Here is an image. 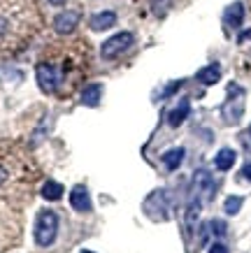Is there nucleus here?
Listing matches in <instances>:
<instances>
[{"label":"nucleus","mask_w":251,"mask_h":253,"mask_svg":"<svg viewBox=\"0 0 251 253\" xmlns=\"http://www.w3.org/2000/svg\"><path fill=\"white\" fill-rule=\"evenodd\" d=\"M33 237L38 246H51L58 237V214L53 209H42L35 216V228Z\"/></svg>","instance_id":"f257e3e1"},{"label":"nucleus","mask_w":251,"mask_h":253,"mask_svg":"<svg viewBox=\"0 0 251 253\" xmlns=\"http://www.w3.org/2000/svg\"><path fill=\"white\" fill-rule=\"evenodd\" d=\"M221 114L226 119V123H237L244 114V91L237 84L228 86V100L221 107Z\"/></svg>","instance_id":"f03ea898"},{"label":"nucleus","mask_w":251,"mask_h":253,"mask_svg":"<svg viewBox=\"0 0 251 253\" xmlns=\"http://www.w3.org/2000/svg\"><path fill=\"white\" fill-rule=\"evenodd\" d=\"M130 46H133V33H116V35H112L109 40H105L102 42V46H100V54H102V58H107V61H114V58H119L121 54H126Z\"/></svg>","instance_id":"7ed1b4c3"},{"label":"nucleus","mask_w":251,"mask_h":253,"mask_svg":"<svg viewBox=\"0 0 251 253\" xmlns=\"http://www.w3.org/2000/svg\"><path fill=\"white\" fill-rule=\"evenodd\" d=\"M35 77H38V84L45 93H56L58 86H61V70L56 68L53 63H38L35 68Z\"/></svg>","instance_id":"20e7f679"},{"label":"nucleus","mask_w":251,"mask_h":253,"mask_svg":"<svg viewBox=\"0 0 251 253\" xmlns=\"http://www.w3.org/2000/svg\"><path fill=\"white\" fill-rule=\"evenodd\" d=\"M145 211L156 221H165L167 218V195L165 191H156L145 200Z\"/></svg>","instance_id":"39448f33"},{"label":"nucleus","mask_w":251,"mask_h":253,"mask_svg":"<svg viewBox=\"0 0 251 253\" xmlns=\"http://www.w3.org/2000/svg\"><path fill=\"white\" fill-rule=\"evenodd\" d=\"M212 191H214V181H212V174L207 169H198L196 176H193V195H207L212 198Z\"/></svg>","instance_id":"423d86ee"},{"label":"nucleus","mask_w":251,"mask_h":253,"mask_svg":"<svg viewBox=\"0 0 251 253\" xmlns=\"http://www.w3.org/2000/svg\"><path fill=\"white\" fill-rule=\"evenodd\" d=\"M77 21H79V14L77 12H61V14L53 19V28L58 35H68L77 28Z\"/></svg>","instance_id":"0eeeda50"},{"label":"nucleus","mask_w":251,"mask_h":253,"mask_svg":"<svg viewBox=\"0 0 251 253\" xmlns=\"http://www.w3.org/2000/svg\"><path fill=\"white\" fill-rule=\"evenodd\" d=\"M244 21V5L242 2H233L226 7L223 12V23H226V28H240Z\"/></svg>","instance_id":"6e6552de"},{"label":"nucleus","mask_w":251,"mask_h":253,"mask_svg":"<svg viewBox=\"0 0 251 253\" xmlns=\"http://www.w3.org/2000/svg\"><path fill=\"white\" fill-rule=\"evenodd\" d=\"M70 205H72V209H77V211H89V209H91L89 191H86L84 186H75V188L70 191Z\"/></svg>","instance_id":"1a4fd4ad"},{"label":"nucleus","mask_w":251,"mask_h":253,"mask_svg":"<svg viewBox=\"0 0 251 253\" xmlns=\"http://www.w3.org/2000/svg\"><path fill=\"white\" fill-rule=\"evenodd\" d=\"M116 23V14L114 12H100V14H93L89 26H91V31L100 33V31H107V28H112Z\"/></svg>","instance_id":"9d476101"},{"label":"nucleus","mask_w":251,"mask_h":253,"mask_svg":"<svg viewBox=\"0 0 251 253\" xmlns=\"http://www.w3.org/2000/svg\"><path fill=\"white\" fill-rule=\"evenodd\" d=\"M100 98H102V84H98V82L89 84L82 91V105H86V107H96Z\"/></svg>","instance_id":"9b49d317"},{"label":"nucleus","mask_w":251,"mask_h":253,"mask_svg":"<svg viewBox=\"0 0 251 253\" xmlns=\"http://www.w3.org/2000/svg\"><path fill=\"white\" fill-rule=\"evenodd\" d=\"M221 77V68L216 65V63H212V65H207V68L198 70V75H196V79H198L200 84H205V86H212L216 84Z\"/></svg>","instance_id":"f8f14e48"},{"label":"nucleus","mask_w":251,"mask_h":253,"mask_svg":"<svg viewBox=\"0 0 251 253\" xmlns=\"http://www.w3.org/2000/svg\"><path fill=\"white\" fill-rule=\"evenodd\" d=\"M200 209H202L200 198H193L191 200V205H189V209H186V228H189V235L196 230V223H198V218H200Z\"/></svg>","instance_id":"ddd939ff"},{"label":"nucleus","mask_w":251,"mask_h":253,"mask_svg":"<svg viewBox=\"0 0 251 253\" xmlns=\"http://www.w3.org/2000/svg\"><path fill=\"white\" fill-rule=\"evenodd\" d=\"M189 109H191L189 100H182V105H177V107L172 109L170 114H167V123H170L172 128H177V126H179V123H182L184 119L189 116Z\"/></svg>","instance_id":"4468645a"},{"label":"nucleus","mask_w":251,"mask_h":253,"mask_svg":"<svg viewBox=\"0 0 251 253\" xmlns=\"http://www.w3.org/2000/svg\"><path fill=\"white\" fill-rule=\"evenodd\" d=\"M233 163H235V151H233V149H221L219 154H216V158H214V165H216V169H221V172L230 169Z\"/></svg>","instance_id":"2eb2a0df"},{"label":"nucleus","mask_w":251,"mask_h":253,"mask_svg":"<svg viewBox=\"0 0 251 253\" xmlns=\"http://www.w3.org/2000/svg\"><path fill=\"white\" fill-rule=\"evenodd\" d=\"M42 198L45 200H51V202H56V200L63 198V186L58 184V181H45L42 184Z\"/></svg>","instance_id":"dca6fc26"},{"label":"nucleus","mask_w":251,"mask_h":253,"mask_svg":"<svg viewBox=\"0 0 251 253\" xmlns=\"http://www.w3.org/2000/svg\"><path fill=\"white\" fill-rule=\"evenodd\" d=\"M182 161H184V149L182 146L170 149V151H165V156H163V163H165L167 169H177L179 165H182Z\"/></svg>","instance_id":"f3484780"},{"label":"nucleus","mask_w":251,"mask_h":253,"mask_svg":"<svg viewBox=\"0 0 251 253\" xmlns=\"http://www.w3.org/2000/svg\"><path fill=\"white\" fill-rule=\"evenodd\" d=\"M240 207H242V198H240V195H230V198L226 200V205H223V209H226L228 216H235L237 211H240Z\"/></svg>","instance_id":"a211bd4d"},{"label":"nucleus","mask_w":251,"mask_h":253,"mask_svg":"<svg viewBox=\"0 0 251 253\" xmlns=\"http://www.w3.org/2000/svg\"><path fill=\"white\" fill-rule=\"evenodd\" d=\"M209 228H212L214 235H219V237H221V235H226V225H223L221 221H212V223H209Z\"/></svg>","instance_id":"6ab92c4d"},{"label":"nucleus","mask_w":251,"mask_h":253,"mask_svg":"<svg viewBox=\"0 0 251 253\" xmlns=\"http://www.w3.org/2000/svg\"><path fill=\"white\" fill-rule=\"evenodd\" d=\"M209 253H228V249H226V244H221V242H216V244H212Z\"/></svg>","instance_id":"aec40b11"},{"label":"nucleus","mask_w":251,"mask_h":253,"mask_svg":"<svg viewBox=\"0 0 251 253\" xmlns=\"http://www.w3.org/2000/svg\"><path fill=\"white\" fill-rule=\"evenodd\" d=\"M242 176H244V179H249V181H251V163H247V165H244V168H242Z\"/></svg>","instance_id":"412c9836"},{"label":"nucleus","mask_w":251,"mask_h":253,"mask_svg":"<svg viewBox=\"0 0 251 253\" xmlns=\"http://www.w3.org/2000/svg\"><path fill=\"white\" fill-rule=\"evenodd\" d=\"M7 176H9V172L0 165V184H5V181H7Z\"/></svg>","instance_id":"4be33fe9"},{"label":"nucleus","mask_w":251,"mask_h":253,"mask_svg":"<svg viewBox=\"0 0 251 253\" xmlns=\"http://www.w3.org/2000/svg\"><path fill=\"white\" fill-rule=\"evenodd\" d=\"M51 5H63V0H49Z\"/></svg>","instance_id":"5701e85b"},{"label":"nucleus","mask_w":251,"mask_h":253,"mask_svg":"<svg viewBox=\"0 0 251 253\" xmlns=\"http://www.w3.org/2000/svg\"><path fill=\"white\" fill-rule=\"evenodd\" d=\"M82 253H93V251H89V249H86V251H82Z\"/></svg>","instance_id":"b1692460"}]
</instances>
